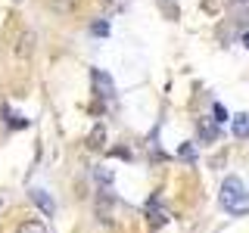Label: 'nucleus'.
Here are the masks:
<instances>
[{"mask_svg": "<svg viewBox=\"0 0 249 233\" xmlns=\"http://www.w3.org/2000/svg\"><path fill=\"white\" fill-rule=\"evenodd\" d=\"M243 196H246V190H243V181H240V177H228V181L221 183V205L228 208V212H231V208L237 205Z\"/></svg>", "mask_w": 249, "mask_h": 233, "instance_id": "1", "label": "nucleus"}, {"mask_svg": "<svg viewBox=\"0 0 249 233\" xmlns=\"http://www.w3.org/2000/svg\"><path fill=\"white\" fill-rule=\"evenodd\" d=\"M240 41H243V47L249 50V31H243V37H240Z\"/></svg>", "mask_w": 249, "mask_h": 233, "instance_id": "14", "label": "nucleus"}, {"mask_svg": "<svg viewBox=\"0 0 249 233\" xmlns=\"http://www.w3.org/2000/svg\"><path fill=\"white\" fill-rule=\"evenodd\" d=\"M28 118H22V115H10V128H25Z\"/></svg>", "mask_w": 249, "mask_h": 233, "instance_id": "10", "label": "nucleus"}, {"mask_svg": "<svg viewBox=\"0 0 249 233\" xmlns=\"http://www.w3.org/2000/svg\"><path fill=\"white\" fill-rule=\"evenodd\" d=\"M231 212H233V215H246V212H249V193H246V196H243V199L237 202V205L231 208Z\"/></svg>", "mask_w": 249, "mask_h": 233, "instance_id": "8", "label": "nucleus"}, {"mask_svg": "<svg viewBox=\"0 0 249 233\" xmlns=\"http://www.w3.org/2000/svg\"><path fill=\"white\" fill-rule=\"evenodd\" d=\"M231 128H233V134H237V137H249V112L233 115V118H231Z\"/></svg>", "mask_w": 249, "mask_h": 233, "instance_id": "4", "label": "nucleus"}, {"mask_svg": "<svg viewBox=\"0 0 249 233\" xmlns=\"http://www.w3.org/2000/svg\"><path fill=\"white\" fill-rule=\"evenodd\" d=\"M93 84H97V90H100V97L103 100H112V81H109V75L106 72H93Z\"/></svg>", "mask_w": 249, "mask_h": 233, "instance_id": "3", "label": "nucleus"}, {"mask_svg": "<svg viewBox=\"0 0 249 233\" xmlns=\"http://www.w3.org/2000/svg\"><path fill=\"white\" fill-rule=\"evenodd\" d=\"M202 137H206V140L215 137V128H212V124H202Z\"/></svg>", "mask_w": 249, "mask_h": 233, "instance_id": "12", "label": "nucleus"}, {"mask_svg": "<svg viewBox=\"0 0 249 233\" xmlns=\"http://www.w3.org/2000/svg\"><path fill=\"white\" fill-rule=\"evenodd\" d=\"M31 202H35V205L41 208L44 215H53V212H56V202H53L50 196H47L44 190H31Z\"/></svg>", "mask_w": 249, "mask_h": 233, "instance_id": "2", "label": "nucleus"}, {"mask_svg": "<svg viewBox=\"0 0 249 233\" xmlns=\"http://www.w3.org/2000/svg\"><path fill=\"white\" fill-rule=\"evenodd\" d=\"M231 115H228V109H224L221 103H215V121H228Z\"/></svg>", "mask_w": 249, "mask_h": 233, "instance_id": "9", "label": "nucleus"}, {"mask_svg": "<svg viewBox=\"0 0 249 233\" xmlns=\"http://www.w3.org/2000/svg\"><path fill=\"white\" fill-rule=\"evenodd\" d=\"M16 233H47V227H44L41 221H22Z\"/></svg>", "mask_w": 249, "mask_h": 233, "instance_id": "6", "label": "nucleus"}, {"mask_svg": "<svg viewBox=\"0 0 249 233\" xmlns=\"http://www.w3.org/2000/svg\"><path fill=\"white\" fill-rule=\"evenodd\" d=\"M181 155H184V159H193V146H190V143L181 146Z\"/></svg>", "mask_w": 249, "mask_h": 233, "instance_id": "13", "label": "nucleus"}, {"mask_svg": "<svg viewBox=\"0 0 249 233\" xmlns=\"http://www.w3.org/2000/svg\"><path fill=\"white\" fill-rule=\"evenodd\" d=\"M90 31H93V34H106V31H109V25H106V22H97V25H93Z\"/></svg>", "mask_w": 249, "mask_h": 233, "instance_id": "11", "label": "nucleus"}, {"mask_svg": "<svg viewBox=\"0 0 249 233\" xmlns=\"http://www.w3.org/2000/svg\"><path fill=\"white\" fill-rule=\"evenodd\" d=\"M47 6L56 10V13H72L75 6H78V0H47Z\"/></svg>", "mask_w": 249, "mask_h": 233, "instance_id": "5", "label": "nucleus"}, {"mask_svg": "<svg viewBox=\"0 0 249 233\" xmlns=\"http://www.w3.org/2000/svg\"><path fill=\"white\" fill-rule=\"evenodd\" d=\"M103 140H106V131L103 128H93L90 137H88V146H90V150H100V146H103Z\"/></svg>", "mask_w": 249, "mask_h": 233, "instance_id": "7", "label": "nucleus"}]
</instances>
